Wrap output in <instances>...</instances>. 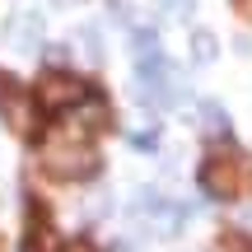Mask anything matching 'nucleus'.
I'll use <instances>...</instances> for the list:
<instances>
[{
    "mask_svg": "<svg viewBox=\"0 0 252 252\" xmlns=\"http://www.w3.org/2000/svg\"><path fill=\"white\" fill-rule=\"evenodd\" d=\"M210 52H215V37H210V33H196V61H210Z\"/></svg>",
    "mask_w": 252,
    "mask_h": 252,
    "instance_id": "obj_9",
    "label": "nucleus"
},
{
    "mask_svg": "<svg viewBox=\"0 0 252 252\" xmlns=\"http://www.w3.org/2000/svg\"><path fill=\"white\" fill-rule=\"evenodd\" d=\"M163 5H168V9H182V14H187V9H191V0H163Z\"/></svg>",
    "mask_w": 252,
    "mask_h": 252,
    "instance_id": "obj_14",
    "label": "nucleus"
},
{
    "mask_svg": "<svg viewBox=\"0 0 252 252\" xmlns=\"http://www.w3.org/2000/svg\"><path fill=\"white\" fill-rule=\"evenodd\" d=\"M84 94H89V89H84L75 75H65V70L42 75V84H37V98H42V108H70V103H80Z\"/></svg>",
    "mask_w": 252,
    "mask_h": 252,
    "instance_id": "obj_5",
    "label": "nucleus"
},
{
    "mask_svg": "<svg viewBox=\"0 0 252 252\" xmlns=\"http://www.w3.org/2000/svg\"><path fill=\"white\" fill-rule=\"evenodd\" d=\"M61 252H103V248L89 243V238H75V243H61Z\"/></svg>",
    "mask_w": 252,
    "mask_h": 252,
    "instance_id": "obj_11",
    "label": "nucleus"
},
{
    "mask_svg": "<svg viewBox=\"0 0 252 252\" xmlns=\"http://www.w3.org/2000/svg\"><path fill=\"white\" fill-rule=\"evenodd\" d=\"M37 215H28V243L24 252H61V238H56V229H52V220L42 215V206H33Z\"/></svg>",
    "mask_w": 252,
    "mask_h": 252,
    "instance_id": "obj_6",
    "label": "nucleus"
},
{
    "mask_svg": "<svg viewBox=\"0 0 252 252\" xmlns=\"http://www.w3.org/2000/svg\"><path fill=\"white\" fill-rule=\"evenodd\" d=\"M215 252H243V238H238V234H224L215 243Z\"/></svg>",
    "mask_w": 252,
    "mask_h": 252,
    "instance_id": "obj_10",
    "label": "nucleus"
},
{
    "mask_svg": "<svg viewBox=\"0 0 252 252\" xmlns=\"http://www.w3.org/2000/svg\"><path fill=\"white\" fill-rule=\"evenodd\" d=\"M201 122H206V131H224V126H229V117H224L220 103H201Z\"/></svg>",
    "mask_w": 252,
    "mask_h": 252,
    "instance_id": "obj_7",
    "label": "nucleus"
},
{
    "mask_svg": "<svg viewBox=\"0 0 252 252\" xmlns=\"http://www.w3.org/2000/svg\"><path fill=\"white\" fill-rule=\"evenodd\" d=\"M201 187H206L215 201H234L238 191H243V168H238V159L229 150L210 154V159L201 163Z\"/></svg>",
    "mask_w": 252,
    "mask_h": 252,
    "instance_id": "obj_2",
    "label": "nucleus"
},
{
    "mask_svg": "<svg viewBox=\"0 0 252 252\" xmlns=\"http://www.w3.org/2000/svg\"><path fill=\"white\" fill-rule=\"evenodd\" d=\"M19 37H24V42H37V37H42V19H24V33H19Z\"/></svg>",
    "mask_w": 252,
    "mask_h": 252,
    "instance_id": "obj_8",
    "label": "nucleus"
},
{
    "mask_svg": "<svg viewBox=\"0 0 252 252\" xmlns=\"http://www.w3.org/2000/svg\"><path fill=\"white\" fill-rule=\"evenodd\" d=\"M0 117L14 126L19 135H37V108H33V94H28L19 80H0Z\"/></svg>",
    "mask_w": 252,
    "mask_h": 252,
    "instance_id": "obj_3",
    "label": "nucleus"
},
{
    "mask_svg": "<svg viewBox=\"0 0 252 252\" xmlns=\"http://www.w3.org/2000/svg\"><path fill=\"white\" fill-rule=\"evenodd\" d=\"M131 145H135V150H154V131H140Z\"/></svg>",
    "mask_w": 252,
    "mask_h": 252,
    "instance_id": "obj_12",
    "label": "nucleus"
},
{
    "mask_svg": "<svg viewBox=\"0 0 252 252\" xmlns=\"http://www.w3.org/2000/svg\"><path fill=\"white\" fill-rule=\"evenodd\" d=\"M42 168L52 178H75V182H89L98 173V150L89 140H75V135H56V140L42 145Z\"/></svg>",
    "mask_w": 252,
    "mask_h": 252,
    "instance_id": "obj_1",
    "label": "nucleus"
},
{
    "mask_svg": "<svg viewBox=\"0 0 252 252\" xmlns=\"http://www.w3.org/2000/svg\"><path fill=\"white\" fill-rule=\"evenodd\" d=\"M234 5H238V14H243L248 24H252V0H234Z\"/></svg>",
    "mask_w": 252,
    "mask_h": 252,
    "instance_id": "obj_13",
    "label": "nucleus"
},
{
    "mask_svg": "<svg viewBox=\"0 0 252 252\" xmlns=\"http://www.w3.org/2000/svg\"><path fill=\"white\" fill-rule=\"evenodd\" d=\"M108 122H112V112H108V98H98V94H84L80 103H70V126H65V135L84 140L89 131H103Z\"/></svg>",
    "mask_w": 252,
    "mask_h": 252,
    "instance_id": "obj_4",
    "label": "nucleus"
}]
</instances>
